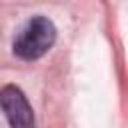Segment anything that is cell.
<instances>
[{"label":"cell","instance_id":"cell-1","mask_svg":"<svg viewBox=\"0 0 128 128\" xmlns=\"http://www.w3.org/2000/svg\"><path fill=\"white\" fill-rule=\"evenodd\" d=\"M56 40V26L46 16H32L14 38V54L22 60L42 58Z\"/></svg>","mask_w":128,"mask_h":128},{"label":"cell","instance_id":"cell-2","mask_svg":"<svg viewBox=\"0 0 128 128\" xmlns=\"http://www.w3.org/2000/svg\"><path fill=\"white\" fill-rule=\"evenodd\" d=\"M0 102L4 116L10 124V128H34V112L28 104L24 92L18 86H4L0 92Z\"/></svg>","mask_w":128,"mask_h":128}]
</instances>
